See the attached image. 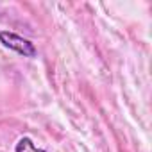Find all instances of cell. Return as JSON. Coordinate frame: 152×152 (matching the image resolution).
Masks as SVG:
<instances>
[{
	"label": "cell",
	"instance_id": "1",
	"mask_svg": "<svg viewBox=\"0 0 152 152\" xmlns=\"http://www.w3.org/2000/svg\"><path fill=\"white\" fill-rule=\"evenodd\" d=\"M0 43L7 48H11V50H15V52H18L23 57H34L38 54L32 41H29V39H25V38H22L15 32H9V31L0 32Z\"/></svg>",
	"mask_w": 152,
	"mask_h": 152
},
{
	"label": "cell",
	"instance_id": "2",
	"mask_svg": "<svg viewBox=\"0 0 152 152\" xmlns=\"http://www.w3.org/2000/svg\"><path fill=\"white\" fill-rule=\"evenodd\" d=\"M16 152H47V150H43V148H38L34 143H32V140L31 138H22L18 143H16V148H15Z\"/></svg>",
	"mask_w": 152,
	"mask_h": 152
}]
</instances>
